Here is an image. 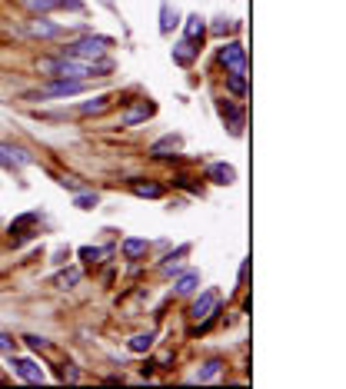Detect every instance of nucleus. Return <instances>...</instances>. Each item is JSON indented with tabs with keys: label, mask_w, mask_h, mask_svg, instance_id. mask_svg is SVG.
I'll return each mask as SVG.
<instances>
[{
	"label": "nucleus",
	"mask_w": 346,
	"mask_h": 389,
	"mask_svg": "<svg viewBox=\"0 0 346 389\" xmlns=\"http://www.w3.org/2000/svg\"><path fill=\"white\" fill-rule=\"evenodd\" d=\"M220 306H223V293L220 290H203V293H193V303L187 306V316H190L193 330L190 333H207L216 316H220Z\"/></svg>",
	"instance_id": "obj_1"
},
{
	"label": "nucleus",
	"mask_w": 346,
	"mask_h": 389,
	"mask_svg": "<svg viewBox=\"0 0 346 389\" xmlns=\"http://www.w3.org/2000/svg\"><path fill=\"white\" fill-rule=\"evenodd\" d=\"M114 47H116V40L107 37V34H83V37L67 40V43L60 47V54L77 57V60H100V57H110Z\"/></svg>",
	"instance_id": "obj_2"
},
{
	"label": "nucleus",
	"mask_w": 346,
	"mask_h": 389,
	"mask_svg": "<svg viewBox=\"0 0 346 389\" xmlns=\"http://www.w3.org/2000/svg\"><path fill=\"white\" fill-rule=\"evenodd\" d=\"M90 90V80H47L40 90L23 93L27 103H43V100H70Z\"/></svg>",
	"instance_id": "obj_3"
},
{
	"label": "nucleus",
	"mask_w": 346,
	"mask_h": 389,
	"mask_svg": "<svg viewBox=\"0 0 346 389\" xmlns=\"http://www.w3.org/2000/svg\"><path fill=\"white\" fill-rule=\"evenodd\" d=\"M67 34V27L60 20H50V14H30V20H23V37L27 40H60Z\"/></svg>",
	"instance_id": "obj_4"
},
{
	"label": "nucleus",
	"mask_w": 346,
	"mask_h": 389,
	"mask_svg": "<svg viewBox=\"0 0 346 389\" xmlns=\"http://www.w3.org/2000/svg\"><path fill=\"white\" fill-rule=\"evenodd\" d=\"M216 63L227 70V74H247V47L243 40L227 37L216 47Z\"/></svg>",
	"instance_id": "obj_5"
},
{
	"label": "nucleus",
	"mask_w": 346,
	"mask_h": 389,
	"mask_svg": "<svg viewBox=\"0 0 346 389\" xmlns=\"http://www.w3.org/2000/svg\"><path fill=\"white\" fill-rule=\"evenodd\" d=\"M216 113H220V120H223V127L230 130V137H243L247 133V113H243V107L236 103V100H227V97H220L216 100Z\"/></svg>",
	"instance_id": "obj_6"
},
{
	"label": "nucleus",
	"mask_w": 346,
	"mask_h": 389,
	"mask_svg": "<svg viewBox=\"0 0 346 389\" xmlns=\"http://www.w3.org/2000/svg\"><path fill=\"white\" fill-rule=\"evenodd\" d=\"M150 117H156V103L154 100H134V103H127L123 110H120V130H134L140 123H147Z\"/></svg>",
	"instance_id": "obj_7"
},
{
	"label": "nucleus",
	"mask_w": 346,
	"mask_h": 389,
	"mask_svg": "<svg viewBox=\"0 0 346 389\" xmlns=\"http://www.w3.org/2000/svg\"><path fill=\"white\" fill-rule=\"evenodd\" d=\"M10 356H14V352H10ZM10 366H14V376L23 379V383H34V386L47 383V372H43V366H40L37 359H30V356H14V359H10Z\"/></svg>",
	"instance_id": "obj_8"
},
{
	"label": "nucleus",
	"mask_w": 346,
	"mask_h": 389,
	"mask_svg": "<svg viewBox=\"0 0 346 389\" xmlns=\"http://www.w3.org/2000/svg\"><path fill=\"white\" fill-rule=\"evenodd\" d=\"M127 190L134 197H140V200H163L167 197V186L160 183V180H154V177H130Z\"/></svg>",
	"instance_id": "obj_9"
},
{
	"label": "nucleus",
	"mask_w": 346,
	"mask_h": 389,
	"mask_svg": "<svg viewBox=\"0 0 346 389\" xmlns=\"http://www.w3.org/2000/svg\"><path fill=\"white\" fill-rule=\"evenodd\" d=\"M200 54H203V47H200V43H193V40H183V37L170 47L173 63H176V67H183V70H190L193 63L200 60Z\"/></svg>",
	"instance_id": "obj_10"
},
{
	"label": "nucleus",
	"mask_w": 346,
	"mask_h": 389,
	"mask_svg": "<svg viewBox=\"0 0 346 389\" xmlns=\"http://www.w3.org/2000/svg\"><path fill=\"white\" fill-rule=\"evenodd\" d=\"M180 150H183V137L180 133H167V137H160V140L150 143L147 157H154V160H173Z\"/></svg>",
	"instance_id": "obj_11"
},
{
	"label": "nucleus",
	"mask_w": 346,
	"mask_h": 389,
	"mask_svg": "<svg viewBox=\"0 0 346 389\" xmlns=\"http://www.w3.org/2000/svg\"><path fill=\"white\" fill-rule=\"evenodd\" d=\"M40 223V213H23V217H17V220L7 226V233H10V243L14 246H20L23 240H30L34 237V226Z\"/></svg>",
	"instance_id": "obj_12"
},
{
	"label": "nucleus",
	"mask_w": 346,
	"mask_h": 389,
	"mask_svg": "<svg viewBox=\"0 0 346 389\" xmlns=\"http://www.w3.org/2000/svg\"><path fill=\"white\" fill-rule=\"evenodd\" d=\"M190 243H183V246H176V250H173V253H167V257L160 259V266H156V273H160V277H176V273H180V270H183V259L190 257Z\"/></svg>",
	"instance_id": "obj_13"
},
{
	"label": "nucleus",
	"mask_w": 346,
	"mask_h": 389,
	"mask_svg": "<svg viewBox=\"0 0 346 389\" xmlns=\"http://www.w3.org/2000/svg\"><path fill=\"white\" fill-rule=\"evenodd\" d=\"M227 376V359H220V356H210V359H203L200 363V370H196V383H220Z\"/></svg>",
	"instance_id": "obj_14"
},
{
	"label": "nucleus",
	"mask_w": 346,
	"mask_h": 389,
	"mask_svg": "<svg viewBox=\"0 0 346 389\" xmlns=\"http://www.w3.org/2000/svg\"><path fill=\"white\" fill-rule=\"evenodd\" d=\"M203 180H210L213 186H233L236 183V167L216 160V163H210V167L203 170Z\"/></svg>",
	"instance_id": "obj_15"
},
{
	"label": "nucleus",
	"mask_w": 346,
	"mask_h": 389,
	"mask_svg": "<svg viewBox=\"0 0 346 389\" xmlns=\"http://www.w3.org/2000/svg\"><path fill=\"white\" fill-rule=\"evenodd\" d=\"M196 290H200V270L183 266V270L173 277V293H176V297H193Z\"/></svg>",
	"instance_id": "obj_16"
},
{
	"label": "nucleus",
	"mask_w": 346,
	"mask_h": 389,
	"mask_svg": "<svg viewBox=\"0 0 346 389\" xmlns=\"http://www.w3.org/2000/svg\"><path fill=\"white\" fill-rule=\"evenodd\" d=\"M180 27H183V40H193V43H200V47H203V40H207V20L200 17V14L183 17V20H180Z\"/></svg>",
	"instance_id": "obj_17"
},
{
	"label": "nucleus",
	"mask_w": 346,
	"mask_h": 389,
	"mask_svg": "<svg viewBox=\"0 0 346 389\" xmlns=\"http://www.w3.org/2000/svg\"><path fill=\"white\" fill-rule=\"evenodd\" d=\"M150 246L154 243L143 240V237H127V240H120V253H123V259H143L150 257Z\"/></svg>",
	"instance_id": "obj_18"
},
{
	"label": "nucleus",
	"mask_w": 346,
	"mask_h": 389,
	"mask_svg": "<svg viewBox=\"0 0 346 389\" xmlns=\"http://www.w3.org/2000/svg\"><path fill=\"white\" fill-rule=\"evenodd\" d=\"M110 103H114V97L110 93H96L90 100H83L77 107V117H100V113L110 110Z\"/></svg>",
	"instance_id": "obj_19"
},
{
	"label": "nucleus",
	"mask_w": 346,
	"mask_h": 389,
	"mask_svg": "<svg viewBox=\"0 0 346 389\" xmlns=\"http://www.w3.org/2000/svg\"><path fill=\"white\" fill-rule=\"evenodd\" d=\"M180 10H176V7H173L170 0H163V3H160V34H163V37H170L173 30H176V27H180Z\"/></svg>",
	"instance_id": "obj_20"
},
{
	"label": "nucleus",
	"mask_w": 346,
	"mask_h": 389,
	"mask_svg": "<svg viewBox=\"0 0 346 389\" xmlns=\"http://www.w3.org/2000/svg\"><path fill=\"white\" fill-rule=\"evenodd\" d=\"M207 34H213V37H220V40L236 37V34H240V20H233V17H216L213 23H207Z\"/></svg>",
	"instance_id": "obj_21"
},
{
	"label": "nucleus",
	"mask_w": 346,
	"mask_h": 389,
	"mask_svg": "<svg viewBox=\"0 0 346 389\" xmlns=\"http://www.w3.org/2000/svg\"><path fill=\"white\" fill-rule=\"evenodd\" d=\"M116 253V246L110 243V246H80L77 257L87 263V266H94V263H103V259H110Z\"/></svg>",
	"instance_id": "obj_22"
},
{
	"label": "nucleus",
	"mask_w": 346,
	"mask_h": 389,
	"mask_svg": "<svg viewBox=\"0 0 346 389\" xmlns=\"http://www.w3.org/2000/svg\"><path fill=\"white\" fill-rule=\"evenodd\" d=\"M80 279H83V270L80 266H67V270H60L57 277H54V286L57 290H74Z\"/></svg>",
	"instance_id": "obj_23"
},
{
	"label": "nucleus",
	"mask_w": 346,
	"mask_h": 389,
	"mask_svg": "<svg viewBox=\"0 0 346 389\" xmlns=\"http://www.w3.org/2000/svg\"><path fill=\"white\" fill-rule=\"evenodd\" d=\"M154 343H156V333H154V330H147V333L130 336V339H127V350L140 356V352H150V350H154Z\"/></svg>",
	"instance_id": "obj_24"
},
{
	"label": "nucleus",
	"mask_w": 346,
	"mask_h": 389,
	"mask_svg": "<svg viewBox=\"0 0 346 389\" xmlns=\"http://www.w3.org/2000/svg\"><path fill=\"white\" fill-rule=\"evenodd\" d=\"M173 186L187 190V193H193V197H203V180L193 177V173H173Z\"/></svg>",
	"instance_id": "obj_25"
},
{
	"label": "nucleus",
	"mask_w": 346,
	"mask_h": 389,
	"mask_svg": "<svg viewBox=\"0 0 346 389\" xmlns=\"http://www.w3.org/2000/svg\"><path fill=\"white\" fill-rule=\"evenodd\" d=\"M27 14H57L60 0H17Z\"/></svg>",
	"instance_id": "obj_26"
},
{
	"label": "nucleus",
	"mask_w": 346,
	"mask_h": 389,
	"mask_svg": "<svg viewBox=\"0 0 346 389\" xmlns=\"http://www.w3.org/2000/svg\"><path fill=\"white\" fill-rule=\"evenodd\" d=\"M223 87H227V93H230L233 100H243L247 97V74H227Z\"/></svg>",
	"instance_id": "obj_27"
},
{
	"label": "nucleus",
	"mask_w": 346,
	"mask_h": 389,
	"mask_svg": "<svg viewBox=\"0 0 346 389\" xmlns=\"http://www.w3.org/2000/svg\"><path fill=\"white\" fill-rule=\"evenodd\" d=\"M74 206L77 210H96L100 206V193L96 190H77L74 193Z\"/></svg>",
	"instance_id": "obj_28"
},
{
	"label": "nucleus",
	"mask_w": 346,
	"mask_h": 389,
	"mask_svg": "<svg viewBox=\"0 0 346 389\" xmlns=\"http://www.w3.org/2000/svg\"><path fill=\"white\" fill-rule=\"evenodd\" d=\"M23 343H27L34 352H50V350H54V343H50L47 336H37V333H27V336H23Z\"/></svg>",
	"instance_id": "obj_29"
},
{
	"label": "nucleus",
	"mask_w": 346,
	"mask_h": 389,
	"mask_svg": "<svg viewBox=\"0 0 346 389\" xmlns=\"http://www.w3.org/2000/svg\"><path fill=\"white\" fill-rule=\"evenodd\" d=\"M14 346H17V339H10V336L0 330V356H10V352H14Z\"/></svg>",
	"instance_id": "obj_30"
},
{
	"label": "nucleus",
	"mask_w": 346,
	"mask_h": 389,
	"mask_svg": "<svg viewBox=\"0 0 346 389\" xmlns=\"http://www.w3.org/2000/svg\"><path fill=\"white\" fill-rule=\"evenodd\" d=\"M60 379H70V383H77L80 379V370L74 363H63V370H60Z\"/></svg>",
	"instance_id": "obj_31"
},
{
	"label": "nucleus",
	"mask_w": 346,
	"mask_h": 389,
	"mask_svg": "<svg viewBox=\"0 0 346 389\" xmlns=\"http://www.w3.org/2000/svg\"><path fill=\"white\" fill-rule=\"evenodd\" d=\"M60 186H70L74 193H77V190H83V183H80V177H67V173L60 177Z\"/></svg>",
	"instance_id": "obj_32"
},
{
	"label": "nucleus",
	"mask_w": 346,
	"mask_h": 389,
	"mask_svg": "<svg viewBox=\"0 0 346 389\" xmlns=\"http://www.w3.org/2000/svg\"><path fill=\"white\" fill-rule=\"evenodd\" d=\"M247 277H250V259H243V263H240V273H236V283H240V286H247Z\"/></svg>",
	"instance_id": "obj_33"
},
{
	"label": "nucleus",
	"mask_w": 346,
	"mask_h": 389,
	"mask_svg": "<svg viewBox=\"0 0 346 389\" xmlns=\"http://www.w3.org/2000/svg\"><path fill=\"white\" fill-rule=\"evenodd\" d=\"M67 259H70V250H57V253H54V259H50V263H54V266H63V263H67Z\"/></svg>",
	"instance_id": "obj_34"
},
{
	"label": "nucleus",
	"mask_w": 346,
	"mask_h": 389,
	"mask_svg": "<svg viewBox=\"0 0 346 389\" xmlns=\"http://www.w3.org/2000/svg\"><path fill=\"white\" fill-rule=\"evenodd\" d=\"M154 366H156V363H150V359H147V363L140 366V376H143V379H147V376H154Z\"/></svg>",
	"instance_id": "obj_35"
},
{
	"label": "nucleus",
	"mask_w": 346,
	"mask_h": 389,
	"mask_svg": "<svg viewBox=\"0 0 346 389\" xmlns=\"http://www.w3.org/2000/svg\"><path fill=\"white\" fill-rule=\"evenodd\" d=\"M100 3H103V7H114V0H100Z\"/></svg>",
	"instance_id": "obj_36"
},
{
	"label": "nucleus",
	"mask_w": 346,
	"mask_h": 389,
	"mask_svg": "<svg viewBox=\"0 0 346 389\" xmlns=\"http://www.w3.org/2000/svg\"><path fill=\"white\" fill-rule=\"evenodd\" d=\"M0 383H3V370H0Z\"/></svg>",
	"instance_id": "obj_37"
}]
</instances>
